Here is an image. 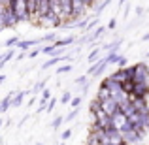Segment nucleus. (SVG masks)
<instances>
[{
	"instance_id": "nucleus-1",
	"label": "nucleus",
	"mask_w": 149,
	"mask_h": 145,
	"mask_svg": "<svg viewBox=\"0 0 149 145\" xmlns=\"http://www.w3.org/2000/svg\"><path fill=\"white\" fill-rule=\"evenodd\" d=\"M34 23H36V26H44V28H47V26L61 28V26H62V19L58 17V15L51 13V11H47L45 15H40V17H38Z\"/></svg>"
},
{
	"instance_id": "nucleus-2",
	"label": "nucleus",
	"mask_w": 149,
	"mask_h": 145,
	"mask_svg": "<svg viewBox=\"0 0 149 145\" xmlns=\"http://www.w3.org/2000/svg\"><path fill=\"white\" fill-rule=\"evenodd\" d=\"M134 81H149V64L147 62H136L134 64Z\"/></svg>"
},
{
	"instance_id": "nucleus-3",
	"label": "nucleus",
	"mask_w": 149,
	"mask_h": 145,
	"mask_svg": "<svg viewBox=\"0 0 149 145\" xmlns=\"http://www.w3.org/2000/svg\"><path fill=\"white\" fill-rule=\"evenodd\" d=\"M108 60H106V57H102V58H98L96 62H93L91 66H89V70H87V76L89 77H98L100 74H104V70L108 68Z\"/></svg>"
},
{
	"instance_id": "nucleus-4",
	"label": "nucleus",
	"mask_w": 149,
	"mask_h": 145,
	"mask_svg": "<svg viewBox=\"0 0 149 145\" xmlns=\"http://www.w3.org/2000/svg\"><path fill=\"white\" fill-rule=\"evenodd\" d=\"M130 94L136 98H147L149 96V81H134V87H132Z\"/></svg>"
},
{
	"instance_id": "nucleus-5",
	"label": "nucleus",
	"mask_w": 149,
	"mask_h": 145,
	"mask_svg": "<svg viewBox=\"0 0 149 145\" xmlns=\"http://www.w3.org/2000/svg\"><path fill=\"white\" fill-rule=\"evenodd\" d=\"M128 100L130 104L134 105V109L138 113H149V104H147V98H136L132 94H128Z\"/></svg>"
},
{
	"instance_id": "nucleus-6",
	"label": "nucleus",
	"mask_w": 149,
	"mask_h": 145,
	"mask_svg": "<svg viewBox=\"0 0 149 145\" xmlns=\"http://www.w3.org/2000/svg\"><path fill=\"white\" fill-rule=\"evenodd\" d=\"M102 87H108L109 89V92H111V96L113 94H117V92H121L123 91V89H121V83L117 79H113L111 76H108V77H104V79H102Z\"/></svg>"
},
{
	"instance_id": "nucleus-7",
	"label": "nucleus",
	"mask_w": 149,
	"mask_h": 145,
	"mask_svg": "<svg viewBox=\"0 0 149 145\" xmlns=\"http://www.w3.org/2000/svg\"><path fill=\"white\" fill-rule=\"evenodd\" d=\"M70 55H64V57H62V55H58V57H51L49 60H45L44 64H42V70H47V68H51V66H57L58 62H70Z\"/></svg>"
},
{
	"instance_id": "nucleus-8",
	"label": "nucleus",
	"mask_w": 149,
	"mask_h": 145,
	"mask_svg": "<svg viewBox=\"0 0 149 145\" xmlns=\"http://www.w3.org/2000/svg\"><path fill=\"white\" fill-rule=\"evenodd\" d=\"M109 117H111V126H113V128H117V130H119V128L123 126L125 123H127V117H125V113L121 111V109H117V111H115V113H111Z\"/></svg>"
},
{
	"instance_id": "nucleus-9",
	"label": "nucleus",
	"mask_w": 149,
	"mask_h": 145,
	"mask_svg": "<svg viewBox=\"0 0 149 145\" xmlns=\"http://www.w3.org/2000/svg\"><path fill=\"white\" fill-rule=\"evenodd\" d=\"M100 102H102V109H104V111L108 113V115H111V113H115L117 109H119L117 102L113 100L111 96H109V98H106V100H100Z\"/></svg>"
},
{
	"instance_id": "nucleus-10",
	"label": "nucleus",
	"mask_w": 149,
	"mask_h": 145,
	"mask_svg": "<svg viewBox=\"0 0 149 145\" xmlns=\"http://www.w3.org/2000/svg\"><path fill=\"white\" fill-rule=\"evenodd\" d=\"M72 44H76V36H66V38H62V40H55L53 42V45H55V49L57 47H68V45H72Z\"/></svg>"
},
{
	"instance_id": "nucleus-11",
	"label": "nucleus",
	"mask_w": 149,
	"mask_h": 145,
	"mask_svg": "<svg viewBox=\"0 0 149 145\" xmlns=\"http://www.w3.org/2000/svg\"><path fill=\"white\" fill-rule=\"evenodd\" d=\"M29 96V91H19L17 94L11 98V108H19V105L23 104V100Z\"/></svg>"
},
{
	"instance_id": "nucleus-12",
	"label": "nucleus",
	"mask_w": 149,
	"mask_h": 145,
	"mask_svg": "<svg viewBox=\"0 0 149 145\" xmlns=\"http://www.w3.org/2000/svg\"><path fill=\"white\" fill-rule=\"evenodd\" d=\"M109 76H111L113 79H117L119 83H123V81H127V79H128V76H127V68H117L115 72H111Z\"/></svg>"
},
{
	"instance_id": "nucleus-13",
	"label": "nucleus",
	"mask_w": 149,
	"mask_h": 145,
	"mask_svg": "<svg viewBox=\"0 0 149 145\" xmlns=\"http://www.w3.org/2000/svg\"><path fill=\"white\" fill-rule=\"evenodd\" d=\"M102 53H104V51H102V47H95V49L91 51V53L87 55V62H89V64H93V62H96L98 58H102V57H104Z\"/></svg>"
},
{
	"instance_id": "nucleus-14",
	"label": "nucleus",
	"mask_w": 149,
	"mask_h": 145,
	"mask_svg": "<svg viewBox=\"0 0 149 145\" xmlns=\"http://www.w3.org/2000/svg\"><path fill=\"white\" fill-rule=\"evenodd\" d=\"M104 57H106V60H108V64H115L117 58L121 57V53H119V49H111V51H108Z\"/></svg>"
},
{
	"instance_id": "nucleus-15",
	"label": "nucleus",
	"mask_w": 149,
	"mask_h": 145,
	"mask_svg": "<svg viewBox=\"0 0 149 145\" xmlns=\"http://www.w3.org/2000/svg\"><path fill=\"white\" fill-rule=\"evenodd\" d=\"M111 96V92H109V89L108 87H98V92H96V98H98V100H106V98H109Z\"/></svg>"
},
{
	"instance_id": "nucleus-16",
	"label": "nucleus",
	"mask_w": 149,
	"mask_h": 145,
	"mask_svg": "<svg viewBox=\"0 0 149 145\" xmlns=\"http://www.w3.org/2000/svg\"><path fill=\"white\" fill-rule=\"evenodd\" d=\"M13 96H15V92H10V94H8V96L2 100V104H0V109H2V111H8V109H10V105H11V98H13Z\"/></svg>"
},
{
	"instance_id": "nucleus-17",
	"label": "nucleus",
	"mask_w": 149,
	"mask_h": 145,
	"mask_svg": "<svg viewBox=\"0 0 149 145\" xmlns=\"http://www.w3.org/2000/svg\"><path fill=\"white\" fill-rule=\"evenodd\" d=\"M98 109H102V102L98 98H95V100L91 102V105H89V113H96Z\"/></svg>"
},
{
	"instance_id": "nucleus-18",
	"label": "nucleus",
	"mask_w": 149,
	"mask_h": 145,
	"mask_svg": "<svg viewBox=\"0 0 149 145\" xmlns=\"http://www.w3.org/2000/svg\"><path fill=\"white\" fill-rule=\"evenodd\" d=\"M77 115H79V108H72V109H70V113L64 117V121H66V123H72Z\"/></svg>"
},
{
	"instance_id": "nucleus-19",
	"label": "nucleus",
	"mask_w": 149,
	"mask_h": 145,
	"mask_svg": "<svg viewBox=\"0 0 149 145\" xmlns=\"http://www.w3.org/2000/svg\"><path fill=\"white\" fill-rule=\"evenodd\" d=\"M70 70H72V64H70V62H66V64H62V66H57L55 74H57V76H61V74H68Z\"/></svg>"
},
{
	"instance_id": "nucleus-20",
	"label": "nucleus",
	"mask_w": 149,
	"mask_h": 145,
	"mask_svg": "<svg viewBox=\"0 0 149 145\" xmlns=\"http://www.w3.org/2000/svg\"><path fill=\"white\" fill-rule=\"evenodd\" d=\"M132 87H134V79H127V81L121 83V89H123L125 92H128V94L132 92Z\"/></svg>"
},
{
	"instance_id": "nucleus-21",
	"label": "nucleus",
	"mask_w": 149,
	"mask_h": 145,
	"mask_svg": "<svg viewBox=\"0 0 149 145\" xmlns=\"http://www.w3.org/2000/svg\"><path fill=\"white\" fill-rule=\"evenodd\" d=\"M104 32H106V28H104V26H98V28H96L95 32H93L91 36H89V38H91V44H93L95 40H98L100 36H104Z\"/></svg>"
},
{
	"instance_id": "nucleus-22",
	"label": "nucleus",
	"mask_w": 149,
	"mask_h": 145,
	"mask_svg": "<svg viewBox=\"0 0 149 145\" xmlns=\"http://www.w3.org/2000/svg\"><path fill=\"white\" fill-rule=\"evenodd\" d=\"M47 77H45V79H42V81H38V83L36 85H34V89H32V91L34 92H40V91H44V89H45V85H47Z\"/></svg>"
},
{
	"instance_id": "nucleus-23",
	"label": "nucleus",
	"mask_w": 149,
	"mask_h": 145,
	"mask_svg": "<svg viewBox=\"0 0 149 145\" xmlns=\"http://www.w3.org/2000/svg\"><path fill=\"white\" fill-rule=\"evenodd\" d=\"M53 51H55V45H53V42H51L49 45H42V47H40V53H42V55H51Z\"/></svg>"
},
{
	"instance_id": "nucleus-24",
	"label": "nucleus",
	"mask_w": 149,
	"mask_h": 145,
	"mask_svg": "<svg viewBox=\"0 0 149 145\" xmlns=\"http://www.w3.org/2000/svg\"><path fill=\"white\" fill-rule=\"evenodd\" d=\"M111 4V0H102V2L98 4V6H95V10H96V13H102V11L106 10V8Z\"/></svg>"
},
{
	"instance_id": "nucleus-25",
	"label": "nucleus",
	"mask_w": 149,
	"mask_h": 145,
	"mask_svg": "<svg viewBox=\"0 0 149 145\" xmlns=\"http://www.w3.org/2000/svg\"><path fill=\"white\" fill-rule=\"evenodd\" d=\"M62 123H64V117L57 115V117H55V119H53V123H51V126H53L55 130H58V128H61V124H62Z\"/></svg>"
},
{
	"instance_id": "nucleus-26",
	"label": "nucleus",
	"mask_w": 149,
	"mask_h": 145,
	"mask_svg": "<svg viewBox=\"0 0 149 145\" xmlns=\"http://www.w3.org/2000/svg\"><path fill=\"white\" fill-rule=\"evenodd\" d=\"M81 102H83V94L74 96L72 100H70V105H72V108H79V105H81Z\"/></svg>"
},
{
	"instance_id": "nucleus-27",
	"label": "nucleus",
	"mask_w": 149,
	"mask_h": 145,
	"mask_svg": "<svg viewBox=\"0 0 149 145\" xmlns=\"http://www.w3.org/2000/svg\"><path fill=\"white\" fill-rule=\"evenodd\" d=\"M55 105H57V98H49V100H47V104H45V111L51 113V111L55 109Z\"/></svg>"
},
{
	"instance_id": "nucleus-28",
	"label": "nucleus",
	"mask_w": 149,
	"mask_h": 145,
	"mask_svg": "<svg viewBox=\"0 0 149 145\" xmlns=\"http://www.w3.org/2000/svg\"><path fill=\"white\" fill-rule=\"evenodd\" d=\"M57 40V32H47V34H44V36H42V42H55Z\"/></svg>"
},
{
	"instance_id": "nucleus-29",
	"label": "nucleus",
	"mask_w": 149,
	"mask_h": 145,
	"mask_svg": "<svg viewBox=\"0 0 149 145\" xmlns=\"http://www.w3.org/2000/svg\"><path fill=\"white\" fill-rule=\"evenodd\" d=\"M115 64H117V68H125V66L128 64V58L125 57V55H121V57L117 58V62H115Z\"/></svg>"
},
{
	"instance_id": "nucleus-30",
	"label": "nucleus",
	"mask_w": 149,
	"mask_h": 145,
	"mask_svg": "<svg viewBox=\"0 0 149 145\" xmlns=\"http://www.w3.org/2000/svg\"><path fill=\"white\" fill-rule=\"evenodd\" d=\"M98 25V17H95V19H91V21H89V25H87V28H85V32H91L93 28H95V26Z\"/></svg>"
},
{
	"instance_id": "nucleus-31",
	"label": "nucleus",
	"mask_w": 149,
	"mask_h": 145,
	"mask_svg": "<svg viewBox=\"0 0 149 145\" xmlns=\"http://www.w3.org/2000/svg\"><path fill=\"white\" fill-rule=\"evenodd\" d=\"M17 44H19V38H17V36H13V38H10V40L6 42V47H15Z\"/></svg>"
},
{
	"instance_id": "nucleus-32",
	"label": "nucleus",
	"mask_w": 149,
	"mask_h": 145,
	"mask_svg": "<svg viewBox=\"0 0 149 145\" xmlns=\"http://www.w3.org/2000/svg\"><path fill=\"white\" fill-rule=\"evenodd\" d=\"M85 81H89V76H87V74H85V76H79V77H76L74 85H83Z\"/></svg>"
},
{
	"instance_id": "nucleus-33",
	"label": "nucleus",
	"mask_w": 149,
	"mask_h": 145,
	"mask_svg": "<svg viewBox=\"0 0 149 145\" xmlns=\"http://www.w3.org/2000/svg\"><path fill=\"white\" fill-rule=\"evenodd\" d=\"M61 138H62V142H66V139H70L72 138V128H66L64 132L61 134Z\"/></svg>"
},
{
	"instance_id": "nucleus-34",
	"label": "nucleus",
	"mask_w": 149,
	"mask_h": 145,
	"mask_svg": "<svg viewBox=\"0 0 149 145\" xmlns=\"http://www.w3.org/2000/svg\"><path fill=\"white\" fill-rule=\"evenodd\" d=\"M70 98H72V92H68V91H66L64 94H62V98H61V104H68V102H70Z\"/></svg>"
},
{
	"instance_id": "nucleus-35",
	"label": "nucleus",
	"mask_w": 149,
	"mask_h": 145,
	"mask_svg": "<svg viewBox=\"0 0 149 145\" xmlns=\"http://www.w3.org/2000/svg\"><path fill=\"white\" fill-rule=\"evenodd\" d=\"M38 55H40V47H38V45H36V49H32V51H30V53H26V57H29V58H36Z\"/></svg>"
},
{
	"instance_id": "nucleus-36",
	"label": "nucleus",
	"mask_w": 149,
	"mask_h": 145,
	"mask_svg": "<svg viewBox=\"0 0 149 145\" xmlns=\"http://www.w3.org/2000/svg\"><path fill=\"white\" fill-rule=\"evenodd\" d=\"M83 4H85L87 8H95V6H96V0H83Z\"/></svg>"
},
{
	"instance_id": "nucleus-37",
	"label": "nucleus",
	"mask_w": 149,
	"mask_h": 145,
	"mask_svg": "<svg viewBox=\"0 0 149 145\" xmlns=\"http://www.w3.org/2000/svg\"><path fill=\"white\" fill-rule=\"evenodd\" d=\"M25 57H26V51H21V53L17 55V60H23V58H25Z\"/></svg>"
},
{
	"instance_id": "nucleus-38",
	"label": "nucleus",
	"mask_w": 149,
	"mask_h": 145,
	"mask_svg": "<svg viewBox=\"0 0 149 145\" xmlns=\"http://www.w3.org/2000/svg\"><path fill=\"white\" fill-rule=\"evenodd\" d=\"M117 26V19H111V21H109V28H115Z\"/></svg>"
},
{
	"instance_id": "nucleus-39",
	"label": "nucleus",
	"mask_w": 149,
	"mask_h": 145,
	"mask_svg": "<svg viewBox=\"0 0 149 145\" xmlns=\"http://www.w3.org/2000/svg\"><path fill=\"white\" fill-rule=\"evenodd\" d=\"M143 13V8L142 6H138V8H136V15H138V17H140V15H142Z\"/></svg>"
},
{
	"instance_id": "nucleus-40",
	"label": "nucleus",
	"mask_w": 149,
	"mask_h": 145,
	"mask_svg": "<svg viewBox=\"0 0 149 145\" xmlns=\"http://www.w3.org/2000/svg\"><path fill=\"white\" fill-rule=\"evenodd\" d=\"M142 42H149V32H147V34H143V36H142Z\"/></svg>"
},
{
	"instance_id": "nucleus-41",
	"label": "nucleus",
	"mask_w": 149,
	"mask_h": 145,
	"mask_svg": "<svg viewBox=\"0 0 149 145\" xmlns=\"http://www.w3.org/2000/svg\"><path fill=\"white\" fill-rule=\"evenodd\" d=\"M4 79H6V76H0V85L4 83Z\"/></svg>"
},
{
	"instance_id": "nucleus-42",
	"label": "nucleus",
	"mask_w": 149,
	"mask_h": 145,
	"mask_svg": "<svg viewBox=\"0 0 149 145\" xmlns=\"http://www.w3.org/2000/svg\"><path fill=\"white\" fill-rule=\"evenodd\" d=\"M134 145H147V143H143V142H140V143H134Z\"/></svg>"
},
{
	"instance_id": "nucleus-43",
	"label": "nucleus",
	"mask_w": 149,
	"mask_h": 145,
	"mask_svg": "<svg viewBox=\"0 0 149 145\" xmlns=\"http://www.w3.org/2000/svg\"><path fill=\"white\" fill-rule=\"evenodd\" d=\"M125 2H127V0H119V4H121V6H123V4H125Z\"/></svg>"
},
{
	"instance_id": "nucleus-44",
	"label": "nucleus",
	"mask_w": 149,
	"mask_h": 145,
	"mask_svg": "<svg viewBox=\"0 0 149 145\" xmlns=\"http://www.w3.org/2000/svg\"><path fill=\"white\" fill-rule=\"evenodd\" d=\"M146 57H147V58H149V51H147V53H146Z\"/></svg>"
},
{
	"instance_id": "nucleus-45",
	"label": "nucleus",
	"mask_w": 149,
	"mask_h": 145,
	"mask_svg": "<svg viewBox=\"0 0 149 145\" xmlns=\"http://www.w3.org/2000/svg\"><path fill=\"white\" fill-rule=\"evenodd\" d=\"M0 126H2V121H0Z\"/></svg>"
},
{
	"instance_id": "nucleus-46",
	"label": "nucleus",
	"mask_w": 149,
	"mask_h": 145,
	"mask_svg": "<svg viewBox=\"0 0 149 145\" xmlns=\"http://www.w3.org/2000/svg\"><path fill=\"white\" fill-rule=\"evenodd\" d=\"M98 2H100V0H96V4H98Z\"/></svg>"
},
{
	"instance_id": "nucleus-47",
	"label": "nucleus",
	"mask_w": 149,
	"mask_h": 145,
	"mask_svg": "<svg viewBox=\"0 0 149 145\" xmlns=\"http://www.w3.org/2000/svg\"><path fill=\"white\" fill-rule=\"evenodd\" d=\"M61 145H66V143H61Z\"/></svg>"
},
{
	"instance_id": "nucleus-48",
	"label": "nucleus",
	"mask_w": 149,
	"mask_h": 145,
	"mask_svg": "<svg viewBox=\"0 0 149 145\" xmlns=\"http://www.w3.org/2000/svg\"><path fill=\"white\" fill-rule=\"evenodd\" d=\"M36 145H42V143H36Z\"/></svg>"
}]
</instances>
